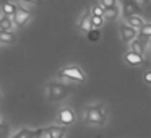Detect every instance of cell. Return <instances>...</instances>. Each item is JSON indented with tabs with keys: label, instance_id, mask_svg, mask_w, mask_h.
<instances>
[{
	"label": "cell",
	"instance_id": "6da1fadb",
	"mask_svg": "<svg viewBox=\"0 0 151 138\" xmlns=\"http://www.w3.org/2000/svg\"><path fill=\"white\" fill-rule=\"evenodd\" d=\"M83 120L89 125H106V122H107L106 107L102 104L86 106L83 109Z\"/></svg>",
	"mask_w": 151,
	"mask_h": 138
},
{
	"label": "cell",
	"instance_id": "7a4b0ae2",
	"mask_svg": "<svg viewBox=\"0 0 151 138\" xmlns=\"http://www.w3.org/2000/svg\"><path fill=\"white\" fill-rule=\"evenodd\" d=\"M72 93V86L67 83H59V81H50L47 83L46 88V96L49 102H59L65 99L67 96Z\"/></svg>",
	"mask_w": 151,
	"mask_h": 138
},
{
	"label": "cell",
	"instance_id": "3957f363",
	"mask_svg": "<svg viewBox=\"0 0 151 138\" xmlns=\"http://www.w3.org/2000/svg\"><path fill=\"white\" fill-rule=\"evenodd\" d=\"M57 78L67 80V81L73 83H85L86 81V73L81 67L78 65H67L57 72Z\"/></svg>",
	"mask_w": 151,
	"mask_h": 138
},
{
	"label": "cell",
	"instance_id": "277c9868",
	"mask_svg": "<svg viewBox=\"0 0 151 138\" xmlns=\"http://www.w3.org/2000/svg\"><path fill=\"white\" fill-rule=\"evenodd\" d=\"M76 120V115L73 112L72 107H62L57 114V122L60 124V127H68V125H73Z\"/></svg>",
	"mask_w": 151,
	"mask_h": 138
},
{
	"label": "cell",
	"instance_id": "5b68a950",
	"mask_svg": "<svg viewBox=\"0 0 151 138\" xmlns=\"http://www.w3.org/2000/svg\"><path fill=\"white\" fill-rule=\"evenodd\" d=\"M31 18H33V13H31L28 8L18 7L17 13H15V17H13V23H15V26H18V28H24L31 21Z\"/></svg>",
	"mask_w": 151,
	"mask_h": 138
},
{
	"label": "cell",
	"instance_id": "8992f818",
	"mask_svg": "<svg viewBox=\"0 0 151 138\" xmlns=\"http://www.w3.org/2000/svg\"><path fill=\"white\" fill-rule=\"evenodd\" d=\"M119 31H120V37H122V41H124V42H127V44L133 42V41L138 37V31H137V29H133V28H130L128 24H125L124 21H122V23L119 24Z\"/></svg>",
	"mask_w": 151,
	"mask_h": 138
},
{
	"label": "cell",
	"instance_id": "52a82bcc",
	"mask_svg": "<svg viewBox=\"0 0 151 138\" xmlns=\"http://www.w3.org/2000/svg\"><path fill=\"white\" fill-rule=\"evenodd\" d=\"M120 10H122V15H124V18H128V17H135V15L140 13L141 8V2H122L120 4Z\"/></svg>",
	"mask_w": 151,
	"mask_h": 138
},
{
	"label": "cell",
	"instance_id": "ba28073f",
	"mask_svg": "<svg viewBox=\"0 0 151 138\" xmlns=\"http://www.w3.org/2000/svg\"><path fill=\"white\" fill-rule=\"evenodd\" d=\"M124 62L130 67H138L145 62V55H140V54H135L132 50H127L124 54Z\"/></svg>",
	"mask_w": 151,
	"mask_h": 138
},
{
	"label": "cell",
	"instance_id": "9c48e42d",
	"mask_svg": "<svg viewBox=\"0 0 151 138\" xmlns=\"http://www.w3.org/2000/svg\"><path fill=\"white\" fill-rule=\"evenodd\" d=\"M125 24H128L130 28H133V29H140V28H143L145 26V18L143 17H140V15H135V17H128V18H125V21H124Z\"/></svg>",
	"mask_w": 151,
	"mask_h": 138
},
{
	"label": "cell",
	"instance_id": "30bf717a",
	"mask_svg": "<svg viewBox=\"0 0 151 138\" xmlns=\"http://www.w3.org/2000/svg\"><path fill=\"white\" fill-rule=\"evenodd\" d=\"M15 42H17V34L13 31H0V44L12 46Z\"/></svg>",
	"mask_w": 151,
	"mask_h": 138
},
{
	"label": "cell",
	"instance_id": "8fae6325",
	"mask_svg": "<svg viewBox=\"0 0 151 138\" xmlns=\"http://www.w3.org/2000/svg\"><path fill=\"white\" fill-rule=\"evenodd\" d=\"M49 137L50 138H65L67 133V127H60V125H49Z\"/></svg>",
	"mask_w": 151,
	"mask_h": 138
},
{
	"label": "cell",
	"instance_id": "7c38bea8",
	"mask_svg": "<svg viewBox=\"0 0 151 138\" xmlns=\"http://www.w3.org/2000/svg\"><path fill=\"white\" fill-rule=\"evenodd\" d=\"M17 10H18V4H13V2H5V4H2V15L4 17L13 18Z\"/></svg>",
	"mask_w": 151,
	"mask_h": 138
},
{
	"label": "cell",
	"instance_id": "4fadbf2b",
	"mask_svg": "<svg viewBox=\"0 0 151 138\" xmlns=\"http://www.w3.org/2000/svg\"><path fill=\"white\" fill-rule=\"evenodd\" d=\"M78 29L83 31V33L89 34L93 31V26H91V21H89V10L85 13V17L81 18V20L78 21Z\"/></svg>",
	"mask_w": 151,
	"mask_h": 138
},
{
	"label": "cell",
	"instance_id": "5bb4252c",
	"mask_svg": "<svg viewBox=\"0 0 151 138\" xmlns=\"http://www.w3.org/2000/svg\"><path fill=\"white\" fill-rule=\"evenodd\" d=\"M10 138H36V130H31V128H20V130L15 132Z\"/></svg>",
	"mask_w": 151,
	"mask_h": 138
},
{
	"label": "cell",
	"instance_id": "9a60e30c",
	"mask_svg": "<svg viewBox=\"0 0 151 138\" xmlns=\"http://www.w3.org/2000/svg\"><path fill=\"white\" fill-rule=\"evenodd\" d=\"M15 23H13V18H8V17H0V31H13Z\"/></svg>",
	"mask_w": 151,
	"mask_h": 138
},
{
	"label": "cell",
	"instance_id": "2e32d148",
	"mask_svg": "<svg viewBox=\"0 0 151 138\" xmlns=\"http://www.w3.org/2000/svg\"><path fill=\"white\" fill-rule=\"evenodd\" d=\"M130 50L135 52V54H140V55H145V44H143V41H141L140 37H137L133 42H130Z\"/></svg>",
	"mask_w": 151,
	"mask_h": 138
},
{
	"label": "cell",
	"instance_id": "e0dca14e",
	"mask_svg": "<svg viewBox=\"0 0 151 138\" xmlns=\"http://www.w3.org/2000/svg\"><path fill=\"white\" fill-rule=\"evenodd\" d=\"M119 13H120V5H115V7H112V8H106L104 10V20H115V18L119 17Z\"/></svg>",
	"mask_w": 151,
	"mask_h": 138
},
{
	"label": "cell",
	"instance_id": "ac0fdd59",
	"mask_svg": "<svg viewBox=\"0 0 151 138\" xmlns=\"http://www.w3.org/2000/svg\"><path fill=\"white\" fill-rule=\"evenodd\" d=\"M138 37H146V39H151V23H145V26L138 29Z\"/></svg>",
	"mask_w": 151,
	"mask_h": 138
},
{
	"label": "cell",
	"instance_id": "d6986e66",
	"mask_svg": "<svg viewBox=\"0 0 151 138\" xmlns=\"http://www.w3.org/2000/svg\"><path fill=\"white\" fill-rule=\"evenodd\" d=\"M89 21H91V26L94 28V29H101L106 23L104 18H99V17H89Z\"/></svg>",
	"mask_w": 151,
	"mask_h": 138
},
{
	"label": "cell",
	"instance_id": "ffe728a7",
	"mask_svg": "<svg viewBox=\"0 0 151 138\" xmlns=\"http://www.w3.org/2000/svg\"><path fill=\"white\" fill-rule=\"evenodd\" d=\"M89 17H99V18H102V17H104V10H102L99 5H94V7L89 8Z\"/></svg>",
	"mask_w": 151,
	"mask_h": 138
},
{
	"label": "cell",
	"instance_id": "44dd1931",
	"mask_svg": "<svg viewBox=\"0 0 151 138\" xmlns=\"http://www.w3.org/2000/svg\"><path fill=\"white\" fill-rule=\"evenodd\" d=\"M98 5L102 8V10H106V8H112V7H115V5H117V2H114V0H101V2H99Z\"/></svg>",
	"mask_w": 151,
	"mask_h": 138
},
{
	"label": "cell",
	"instance_id": "7402d4cb",
	"mask_svg": "<svg viewBox=\"0 0 151 138\" xmlns=\"http://www.w3.org/2000/svg\"><path fill=\"white\" fill-rule=\"evenodd\" d=\"M143 80L151 85V72H146V73H145V75H143Z\"/></svg>",
	"mask_w": 151,
	"mask_h": 138
},
{
	"label": "cell",
	"instance_id": "603a6c76",
	"mask_svg": "<svg viewBox=\"0 0 151 138\" xmlns=\"http://www.w3.org/2000/svg\"><path fill=\"white\" fill-rule=\"evenodd\" d=\"M0 98H2V91H0Z\"/></svg>",
	"mask_w": 151,
	"mask_h": 138
},
{
	"label": "cell",
	"instance_id": "cb8c5ba5",
	"mask_svg": "<svg viewBox=\"0 0 151 138\" xmlns=\"http://www.w3.org/2000/svg\"><path fill=\"white\" fill-rule=\"evenodd\" d=\"M0 120H2V115H0Z\"/></svg>",
	"mask_w": 151,
	"mask_h": 138
}]
</instances>
